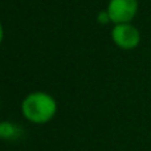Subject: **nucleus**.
Segmentation results:
<instances>
[{
	"mask_svg": "<svg viewBox=\"0 0 151 151\" xmlns=\"http://www.w3.org/2000/svg\"><path fill=\"white\" fill-rule=\"evenodd\" d=\"M57 104L50 94L35 91L24 98L21 111L24 117L33 123H47L56 114Z\"/></svg>",
	"mask_w": 151,
	"mask_h": 151,
	"instance_id": "f257e3e1",
	"label": "nucleus"
},
{
	"mask_svg": "<svg viewBox=\"0 0 151 151\" xmlns=\"http://www.w3.org/2000/svg\"><path fill=\"white\" fill-rule=\"evenodd\" d=\"M106 11L114 25L130 23L138 12V0H110Z\"/></svg>",
	"mask_w": 151,
	"mask_h": 151,
	"instance_id": "f03ea898",
	"label": "nucleus"
},
{
	"mask_svg": "<svg viewBox=\"0 0 151 151\" xmlns=\"http://www.w3.org/2000/svg\"><path fill=\"white\" fill-rule=\"evenodd\" d=\"M111 40L118 48L125 50L134 49L141 42V33L131 23L115 24L111 29Z\"/></svg>",
	"mask_w": 151,
	"mask_h": 151,
	"instance_id": "7ed1b4c3",
	"label": "nucleus"
},
{
	"mask_svg": "<svg viewBox=\"0 0 151 151\" xmlns=\"http://www.w3.org/2000/svg\"><path fill=\"white\" fill-rule=\"evenodd\" d=\"M97 20H98L99 24H107L110 21V17H109V13H107V11H101V12L98 13V17H97Z\"/></svg>",
	"mask_w": 151,
	"mask_h": 151,
	"instance_id": "20e7f679",
	"label": "nucleus"
},
{
	"mask_svg": "<svg viewBox=\"0 0 151 151\" xmlns=\"http://www.w3.org/2000/svg\"><path fill=\"white\" fill-rule=\"evenodd\" d=\"M3 39H4V31H3V25L0 24V44H1Z\"/></svg>",
	"mask_w": 151,
	"mask_h": 151,
	"instance_id": "39448f33",
	"label": "nucleus"
}]
</instances>
